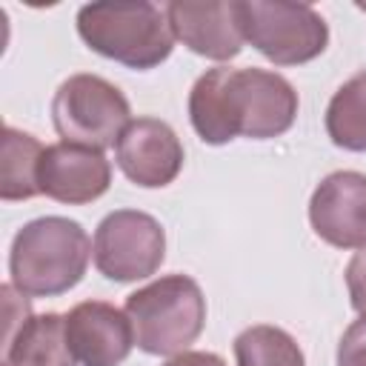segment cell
Returning a JSON list of instances; mask_svg holds the SVG:
<instances>
[{
  "label": "cell",
  "mask_w": 366,
  "mask_h": 366,
  "mask_svg": "<svg viewBox=\"0 0 366 366\" xmlns=\"http://www.w3.org/2000/svg\"><path fill=\"white\" fill-rule=\"evenodd\" d=\"M189 117L203 143L234 137L269 140L292 129L297 117L295 86L266 69H209L189 94Z\"/></svg>",
  "instance_id": "6da1fadb"
},
{
  "label": "cell",
  "mask_w": 366,
  "mask_h": 366,
  "mask_svg": "<svg viewBox=\"0 0 366 366\" xmlns=\"http://www.w3.org/2000/svg\"><path fill=\"white\" fill-rule=\"evenodd\" d=\"M92 240L77 220L37 217L26 223L9 254L11 286L31 297H54L69 292L86 274Z\"/></svg>",
  "instance_id": "7a4b0ae2"
},
{
  "label": "cell",
  "mask_w": 366,
  "mask_h": 366,
  "mask_svg": "<svg viewBox=\"0 0 366 366\" xmlns=\"http://www.w3.org/2000/svg\"><path fill=\"white\" fill-rule=\"evenodd\" d=\"M83 43L129 69H154L172 54L174 31L166 9L152 3H89L77 11Z\"/></svg>",
  "instance_id": "3957f363"
},
{
  "label": "cell",
  "mask_w": 366,
  "mask_h": 366,
  "mask_svg": "<svg viewBox=\"0 0 366 366\" xmlns=\"http://www.w3.org/2000/svg\"><path fill=\"white\" fill-rule=\"evenodd\" d=\"M137 349L146 355H180L206 323V297L189 274H166L126 297L123 306Z\"/></svg>",
  "instance_id": "277c9868"
},
{
  "label": "cell",
  "mask_w": 366,
  "mask_h": 366,
  "mask_svg": "<svg viewBox=\"0 0 366 366\" xmlns=\"http://www.w3.org/2000/svg\"><path fill=\"white\" fill-rule=\"evenodd\" d=\"M51 123L63 143L103 152L106 146H117L132 123V109L123 92L109 80L97 74H71L54 92Z\"/></svg>",
  "instance_id": "5b68a950"
},
{
  "label": "cell",
  "mask_w": 366,
  "mask_h": 366,
  "mask_svg": "<svg viewBox=\"0 0 366 366\" xmlns=\"http://www.w3.org/2000/svg\"><path fill=\"white\" fill-rule=\"evenodd\" d=\"M243 40L277 66H297L323 54L329 43L326 20L306 3L234 0Z\"/></svg>",
  "instance_id": "8992f818"
},
{
  "label": "cell",
  "mask_w": 366,
  "mask_h": 366,
  "mask_svg": "<svg viewBox=\"0 0 366 366\" xmlns=\"http://www.w3.org/2000/svg\"><path fill=\"white\" fill-rule=\"evenodd\" d=\"M92 254L103 277L117 283L143 280L160 269L166 257V234L152 214L120 209L100 220Z\"/></svg>",
  "instance_id": "52a82bcc"
},
{
  "label": "cell",
  "mask_w": 366,
  "mask_h": 366,
  "mask_svg": "<svg viewBox=\"0 0 366 366\" xmlns=\"http://www.w3.org/2000/svg\"><path fill=\"white\" fill-rule=\"evenodd\" d=\"M309 220L320 240L337 249H366V174H326L312 192Z\"/></svg>",
  "instance_id": "ba28073f"
},
{
  "label": "cell",
  "mask_w": 366,
  "mask_h": 366,
  "mask_svg": "<svg viewBox=\"0 0 366 366\" xmlns=\"http://www.w3.org/2000/svg\"><path fill=\"white\" fill-rule=\"evenodd\" d=\"M114 157L120 172L143 189L169 186L183 169V146L174 129L157 117L132 120L114 146Z\"/></svg>",
  "instance_id": "9c48e42d"
},
{
  "label": "cell",
  "mask_w": 366,
  "mask_h": 366,
  "mask_svg": "<svg viewBox=\"0 0 366 366\" xmlns=\"http://www.w3.org/2000/svg\"><path fill=\"white\" fill-rule=\"evenodd\" d=\"M66 337L80 366H120L134 346L126 312L106 300H83L69 309Z\"/></svg>",
  "instance_id": "30bf717a"
},
{
  "label": "cell",
  "mask_w": 366,
  "mask_h": 366,
  "mask_svg": "<svg viewBox=\"0 0 366 366\" xmlns=\"http://www.w3.org/2000/svg\"><path fill=\"white\" fill-rule=\"evenodd\" d=\"M40 194L80 206L97 200L112 183V166L103 152L77 146V143H54L46 146L40 157Z\"/></svg>",
  "instance_id": "8fae6325"
},
{
  "label": "cell",
  "mask_w": 366,
  "mask_h": 366,
  "mask_svg": "<svg viewBox=\"0 0 366 366\" xmlns=\"http://www.w3.org/2000/svg\"><path fill=\"white\" fill-rule=\"evenodd\" d=\"M169 26L183 46L212 60H232L243 49L237 6L232 3H169Z\"/></svg>",
  "instance_id": "7c38bea8"
},
{
  "label": "cell",
  "mask_w": 366,
  "mask_h": 366,
  "mask_svg": "<svg viewBox=\"0 0 366 366\" xmlns=\"http://www.w3.org/2000/svg\"><path fill=\"white\" fill-rule=\"evenodd\" d=\"M9 366H74V355L66 337V315L46 312L20 323L6 340Z\"/></svg>",
  "instance_id": "4fadbf2b"
},
{
  "label": "cell",
  "mask_w": 366,
  "mask_h": 366,
  "mask_svg": "<svg viewBox=\"0 0 366 366\" xmlns=\"http://www.w3.org/2000/svg\"><path fill=\"white\" fill-rule=\"evenodd\" d=\"M43 146L37 137L17 132L11 126L3 129L0 140V197L3 200H29L40 194V157Z\"/></svg>",
  "instance_id": "5bb4252c"
},
{
  "label": "cell",
  "mask_w": 366,
  "mask_h": 366,
  "mask_svg": "<svg viewBox=\"0 0 366 366\" xmlns=\"http://www.w3.org/2000/svg\"><path fill=\"white\" fill-rule=\"evenodd\" d=\"M326 132L335 146L366 152V69L352 74L329 100Z\"/></svg>",
  "instance_id": "9a60e30c"
},
{
  "label": "cell",
  "mask_w": 366,
  "mask_h": 366,
  "mask_svg": "<svg viewBox=\"0 0 366 366\" xmlns=\"http://www.w3.org/2000/svg\"><path fill=\"white\" fill-rule=\"evenodd\" d=\"M237 366H306L295 337L277 326H249L234 337Z\"/></svg>",
  "instance_id": "2e32d148"
},
{
  "label": "cell",
  "mask_w": 366,
  "mask_h": 366,
  "mask_svg": "<svg viewBox=\"0 0 366 366\" xmlns=\"http://www.w3.org/2000/svg\"><path fill=\"white\" fill-rule=\"evenodd\" d=\"M337 366H366V317L343 332L337 343Z\"/></svg>",
  "instance_id": "e0dca14e"
},
{
  "label": "cell",
  "mask_w": 366,
  "mask_h": 366,
  "mask_svg": "<svg viewBox=\"0 0 366 366\" xmlns=\"http://www.w3.org/2000/svg\"><path fill=\"white\" fill-rule=\"evenodd\" d=\"M346 286L352 306L366 317V249H357L346 266Z\"/></svg>",
  "instance_id": "ac0fdd59"
},
{
  "label": "cell",
  "mask_w": 366,
  "mask_h": 366,
  "mask_svg": "<svg viewBox=\"0 0 366 366\" xmlns=\"http://www.w3.org/2000/svg\"><path fill=\"white\" fill-rule=\"evenodd\" d=\"M163 366H226L223 357L212 355V352H180L174 357H169Z\"/></svg>",
  "instance_id": "d6986e66"
},
{
  "label": "cell",
  "mask_w": 366,
  "mask_h": 366,
  "mask_svg": "<svg viewBox=\"0 0 366 366\" xmlns=\"http://www.w3.org/2000/svg\"><path fill=\"white\" fill-rule=\"evenodd\" d=\"M3 366H9V363H3Z\"/></svg>",
  "instance_id": "ffe728a7"
}]
</instances>
